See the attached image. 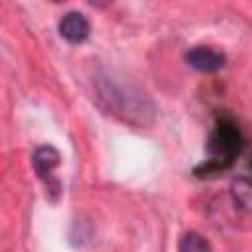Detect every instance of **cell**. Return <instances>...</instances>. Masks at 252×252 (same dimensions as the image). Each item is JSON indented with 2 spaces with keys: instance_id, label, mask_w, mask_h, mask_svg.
Wrapping results in <instances>:
<instances>
[{
  "instance_id": "cell-4",
  "label": "cell",
  "mask_w": 252,
  "mask_h": 252,
  "mask_svg": "<svg viewBox=\"0 0 252 252\" xmlns=\"http://www.w3.org/2000/svg\"><path fill=\"white\" fill-rule=\"evenodd\" d=\"M185 59H187V63L193 69H197L201 73L219 71L224 65V61H226V57L220 51H217V49H213L209 45H197V47L189 49L187 55H185Z\"/></svg>"
},
{
  "instance_id": "cell-1",
  "label": "cell",
  "mask_w": 252,
  "mask_h": 252,
  "mask_svg": "<svg viewBox=\"0 0 252 252\" xmlns=\"http://www.w3.org/2000/svg\"><path fill=\"white\" fill-rule=\"evenodd\" d=\"M244 150V136L232 118H219L207 140L209 159L195 167L197 177H213L228 169Z\"/></svg>"
},
{
  "instance_id": "cell-2",
  "label": "cell",
  "mask_w": 252,
  "mask_h": 252,
  "mask_svg": "<svg viewBox=\"0 0 252 252\" xmlns=\"http://www.w3.org/2000/svg\"><path fill=\"white\" fill-rule=\"evenodd\" d=\"M100 96L108 102V108L112 112L122 114L126 120H134V116H138V120L144 122V114L152 112V106L146 100V96L140 91H132L130 87H126V93H124L122 85L106 83L100 89Z\"/></svg>"
},
{
  "instance_id": "cell-6",
  "label": "cell",
  "mask_w": 252,
  "mask_h": 252,
  "mask_svg": "<svg viewBox=\"0 0 252 252\" xmlns=\"http://www.w3.org/2000/svg\"><path fill=\"white\" fill-rule=\"evenodd\" d=\"M177 250L179 252H213L209 240L205 236H201L199 232H185L179 238Z\"/></svg>"
},
{
  "instance_id": "cell-3",
  "label": "cell",
  "mask_w": 252,
  "mask_h": 252,
  "mask_svg": "<svg viewBox=\"0 0 252 252\" xmlns=\"http://www.w3.org/2000/svg\"><path fill=\"white\" fill-rule=\"evenodd\" d=\"M59 161H61V156L53 146H39L32 156V163H33L35 173L45 183L47 191H51L55 195L59 193V181L53 177V169L59 165Z\"/></svg>"
},
{
  "instance_id": "cell-5",
  "label": "cell",
  "mask_w": 252,
  "mask_h": 252,
  "mask_svg": "<svg viewBox=\"0 0 252 252\" xmlns=\"http://www.w3.org/2000/svg\"><path fill=\"white\" fill-rule=\"evenodd\" d=\"M89 32H91V24H89V20L81 12H69L59 22V33L69 43L85 41L89 37Z\"/></svg>"
},
{
  "instance_id": "cell-7",
  "label": "cell",
  "mask_w": 252,
  "mask_h": 252,
  "mask_svg": "<svg viewBox=\"0 0 252 252\" xmlns=\"http://www.w3.org/2000/svg\"><path fill=\"white\" fill-rule=\"evenodd\" d=\"M232 199L238 207L248 209V205H250V181L246 177H238L232 183Z\"/></svg>"
}]
</instances>
